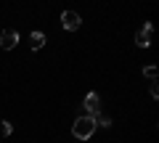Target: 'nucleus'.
Here are the masks:
<instances>
[{
  "label": "nucleus",
  "instance_id": "6",
  "mask_svg": "<svg viewBox=\"0 0 159 143\" xmlns=\"http://www.w3.org/2000/svg\"><path fill=\"white\" fill-rule=\"evenodd\" d=\"M43 45H45V34H43V32H32V37H29V48H32V51H40Z\"/></svg>",
  "mask_w": 159,
  "mask_h": 143
},
{
  "label": "nucleus",
  "instance_id": "3",
  "mask_svg": "<svg viewBox=\"0 0 159 143\" xmlns=\"http://www.w3.org/2000/svg\"><path fill=\"white\" fill-rule=\"evenodd\" d=\"M16 45H19V32H16V29L0 32V48H3V51H13Z\"/></svg>",
  "mask_w": 159,
  "mask_h": 143
},
{
  "label": "nucleus",
  "instance_id": "1",
  "mask_svg": "<svg viewBox=\"0 0 159 143\" xmlns=\"http://www.w3.org/2000/svg\"><path fill=\"white\" fill-rule=\"evenodd\" d=\"M96 127H98V122H96V117H88V114H82L80 119H74V125H72V135L77 138V141H88V138L96 132Z\"/></svg>",
  "mask_w": 159,
  "mask_h": 143
},
{
  "label": "nucleus",
  "instance_id": "7",
  "mask_svg": "<svg viewBox=\"0 0 159 143\" xmlns=\"http://www.w3.org/2000/svg\"><path fill=\"white\" fill-rule=\"evenodd\" d=\"M13 132V127H11V122H0V141H3V138H8Z\"/></svg>",
  "mask_w": 159,
  "mask_h": 143
},
{
  "label": "nucleus",
  "instance_id": "11",
  "mask_svg": "<svg viewBox=\"0 0 159 143\" xmlns=\"http://www.w3.org/2000/svg\"><path fill=\"white\" fill-rule=\"evenodd\" d=\"M0 143H3V141H0Z\"/></svg>",
  "mask_w": 159,
  "mask_h": 143
},
{
  "label": "nucleus",
  "instance_id": "10",
  "mask_svg": "<svg viewBox=\"0 0 159 143\" xmlns=\"http://www.w3.org/2000/svg\"><path fill=\"white\" fill-rule=\"evenodd\" d=\"M148 93H151V98H157V96H159V87H157V80L151 82V90H148Z\"/></svg>",
  "mask_w": 159,
  "mask_h": 143
},
{
  "label": "nucleus",
  "instance_id": "8",
  "mask_svg": "<svg viewBox=\"0 0 159 143\" xmlns=\"http://www.w3.org/2000/svg\"><path fill=\"white\" fill-rule=\"evenodd\" d=\"M143 74H146L148 80L154 82V80H157V66H146V69H143Z\"/></svg>",
  "mask_w": 159,
  "mask_h": 143
},
{
  "label": "nucleus",
  "instance_id": "4",
  "mask_svg": "<svg viewBox=\"0 0 159 143\" xmlns=\"http://www.w3.org/2000/svg\"><path fill=\"white\" fill-rule=\"evenodd\" d=\"M80 24H82L80 13H74V11H64V13H61V27L66 29V32H74V29H80Z\"/></svg>",
  "mask_w": 159,
  "mask_h": 143
},
{
  "label": "nucleus",
  "instance_id": "5",
  "mask_svg": "<svg viewBox=\"0 0 159 143\" xmlns=\"http://www.w3.org/2000/svg\"><path fill=\"white\" fill-rule=\"evenodd\" d=\"M151 32H154L151 24H143V29L135 34V45L138 48H148V45H151Z\"/></svg>",
  "mask_w": 159,
  "mask_h": 143
},
{
  "label": "nucleus",
  "instance_id": "9",
  "mask_svg": "<svg viewBox=\"0 0 159 143\" xmlns=\"http://www.w3.org/2000/svg\"><path fill=\"white\" fill-rule=\"evenodd\" d=\"M96 122H101L103 127H109V125H111V119H109V117H96Z\"/></svg>",
  "mask_w": 159,
  "mask_h": 143
},
{
  "label": "nucleus",
  "instance_id": "2",
  "mask_svg": "<svg viewBox=\"0 0 159 143\" xmlns=\"http://www.w3.org/2000/svg\"><path fill=\"white\" fill-rule=\"evenodd\" d=\"M85 114L88 117H98L101 114V96H98V93H88L85 96Z\"/></svg>",
  "mask_w": 159,
  "mask_h": 143
}]
</instances>
